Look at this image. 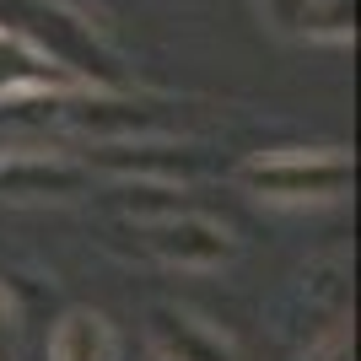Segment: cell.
Returning <instances> with one entry per match:
<instances>
[{
	"label": "cell",
	"mask_w": 361,
	"mask_h": 361,
	"mask_svg": "<svg viewBox=\"0 0 361 361\" xmlns=\"http://www.w3.org/2000/svg\"><path fill=\"white\" fill-rule=\"evenodd\" d=\"M238 178L264 200H340L350 183V162L340 151H270L243 162Z\"/></svg>",
	"instance_id": "6da1fadb"
},
{
	"label": "cell",
	"mask_w": 361,
	"mask_h": 361,
	"mask_svg": "<svg viewBox=\"0 0 361 361\" xmlns=\"http://www.w3.org/2000/svg\"><path fill=\"white\" fill-rule=\"evenodd\" d=\"M0 16L11 22V32H27V38H38V49L44 54H54L60 65H75V71H97L108 81V54H97V44H92V27L81 22V16L60 11L54 0H0Z\"/></svg>",
	"instance_id": "7a4b0ae2"
},
{
	"label": "cell",
	"mask_w": 361,
	"mask_h": 361,
	"mask_svg": "<svg viewBox=\"0 0 361 361\" xmlns=\"http://www.w3.org/2000/svg\"><path fill=\"white\" fill-rule=\"evenodd\" d=\"M87 189V173L65 157L6 151L0 157V200H71Z\"/></svg>",
	"instance_id": "3957f363"
},
{
	"label": "cell",
	"mask_w": 361,
	"mask_h": 361,
	"mask_svg": "<svg viewBox=\"0 0 361 361\" xmlns=\"http://www.w3.org/2000/svg\"><path fill=\"white\" fill-rule=\"evenodd\" d=\"M146 243L173 264H221V259L238 254L232 232L216 221H200V216H167V221L146 226Z\"/></svg>",
	"instance_id": "277c9868"
},
{
	"label": "cell",
	"mask_w": 361,
	"mask_h": 361,
	"mask_svg": "<svg viewBox=\"0 0 361 361\" xmlns=\"http://www.w3.org/2000/svg\"><path fill=\"white\" fill-rule=\"evenodd\" d=\"M264 22L291 38H350V0H259Z\"/></svg>",
	"instance_id": "5b68a950"
},
{
	"label": "cell",
	"mask_w": 361,
	"mask_h": 361,
	"mask_svg": "<svg viewBox=\"0 0 361 361\" xmlns=\"http://www.w3.org/2000/svg\"><path fill=\"white\" fill-rule=\"evenodd\" d=\"M49 361H119V334L103 313H65L49 340Z\"/></svg>",
	"instance_id": "8992f818"
},
{
	"label": "cell",
	"mask_w": 361,
	"mask_h": 361,
	"mask_svg": "<svg viewBox=\"0 0 361 361\" xmlns=\"http://www.w3.org/2000/svg\"><path fill=\"white\" fill-rule=\"evenodd\" d=\"M151 340H157V350H162L167 361H232L221 334L205 329V324L189 318V313H173V307H162V313L151 318Z\"/></svg>",
	"instance_id": "52a82bcc"
},
{
	"label": "cell",
	"mask_w": 361,
	"mask_h": 361,
	"mask_svg": "<svg viewBox=\"0 0 361 361\" xmlns=\"http://www.w3.org/2000/svg\"><path fill=\"white\" fill-rule=\"evenodd\" d=\"M6 334H11V307H6V297H0V350H6Z\"/></svg>",
	"instance_id": "ba28073f"
}]
</instances>
